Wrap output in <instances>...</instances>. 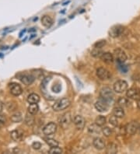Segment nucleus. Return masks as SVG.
Wrapping results in <instances>:
<instances>
[{
	"label": "nucleus",
	"mask_w": 140,
	"mask_h": 154,
	"mask_svg": "<svg viewBox=\"0 0 140 154\" xmlns=\"http://www.w3.org/2000/svg\"><path fill=\"white\" fill-rule=\"evenodd\" d=\"M70 104H71L70 100L68 98L64 97L54 102L52 106V108L54 111H61L68 108L70 106Z\"/></svg>",
	"instance_id": "nucleus-1"
},
{
	"label": "nucleus",
	"mask_w": 140,
	"mask_h": 154,
	"mask_svg": "<svg viewBox=\"0 0 140 154\" xmlns=\"http://www.w3.org/2000/svg\"><path fill=\"white\" fill-rule=\"evenodd\" d=\"M100 97H101V99L104 100L105 101L109 103V102L111 101L112 100H113L114 94H113V91H112L110 88H109V87H104V88L101 89V92H100Z\"/></svg>",
	"instance_id": "nucleus-2"
},
{
	"label": "nucleus",
	"mask_w": 140,
	"mask_h": 154,
	"mask_svg": "<svg viewBox=\"0 0 140 154\" xmlns=\"http://www.w3.org/2000/svg\"><path fill=\"white\" fill-rule=\"evenodd\" d=\"M140 128V125L136 121H132V122L128 123L127 125L125 126V130H126V134L129 135H132L135 134Z\"/></svg>",
	"instance_id": "nucleus-3"
},
{
	"label": "nucleus",
	"mask_w": 140,
	"mask_h": 154,
	"mask_svg": "<svg viewBox=\"0 0 140 154\" xmlns=\"http://www.w3.org/2000/svg\"><path fill=\"white\" fill-rule=\"evenodd\" d=\"M128 88V83L125 80H118L114 84V90L117 94H122L126 91Z\"/></svg>",
	"instance_id": "nucleus-4"
},
{
	"label": "nucleus",
	"mask_w": 140,
	"mask_h": 154,
	"mask_svg": "<svg viewBox=\"0 0 140 154\" xmlns=\"http://www.w3.org/2000/svg\"><path fill=\"white\" fill-rule=\"evenodd\" d=\"M57 131V125L54 122H50L43 128V133L45 135H51L55 133Z\"/></svg>",
	"instance_id": "nucleus-5"
},
{
	"label": "nucleus",
	"mask_w": 140,
	"mask_h": 154,
	"mask_svg": "<svg viewBox=\"0 0 140 154\" xmlns=\"http://www.w3.org/2000/svg\"><path fill=\"white\" fill-rule=\"evenodd\" d=\"M97 75L99 79H101V80H107V79H109L110 77H111L110 72L107 69H106L105 68L103 67L97 69Z\"/></svg>",
	"instance_id": "nucleus-6"
},
{
	"label": "nucleus",
	"mask_w": 140,
	"mask_h": 154,
	"mask_svg": "<svg viewBox=\"0 0 140 154\" xmlns=\"http://www.w3.org/2000/svg\"><path fill=\"white\" fill-rule=\"evenodd\" d=\"M9 91H10V94H11L13 96L18 97L23 93L22 87H21L20 85H19L18 83H12L9 84Z\"/></svg>",
	"instance_id": "nucleus-7"
},
{
	"label": "nucleus",
	"mask_w": 140,
	"mask_h": 154,
	"mask_svg": "<svg viewBox=\"0 0 140 154\" xmlns=\"http://www.w3.org/2000/svg\"><path fill=\"white\" fill-rule=\"evenodd\" d=\"M94 106H95L97 111H99V112H105V111H107V110L108 109V103L101 98L96 102Z\"/></svg>",
	"instance_id": "nucleus-8"
},
{
	"label": "nucleus",
	"mask_w": 140,
	"mask_h": 154,
	"mask_svg": "<svg viewBox=\"0 0 140 154\" xmlns=\"http://www.w3.org/2000/svg\"><path fill=\"white\" fill-rule=\"evenodd\" d=\"M72 121V117L70 113H65L63 115L61 116L59 119V124L62 126V128H65L70 124V122Z\"/></svg>",
	"instance_id": "nucleus-9"
},
{
	"label": "nucleus",
	"mask_w": 140,
	"mask_h": 154,
	"mask_svg": "<svg viewBox=\"0 0 140 154\" xmlns=\"http://www.w3.org/2000/svg\"><path fill=\"white\" fill-rule=\"evenodd\" d=\"M114 55H115L116 59L118 60L119 63H123L127 60L128 56L126 53L121 48H118L114 50Z\"/></svg>",
	"instance_id": "nucleus-10"
},
{
	"label": "nucleus",
	"mask_w": 140,
	"mask_h": 154,
	"mask_svg": "<svg viewBox=\"0 0 140 154\" xmlns=\"http://www.w3.org/2000/svg\"><path fill=\"white\" fill-rule=\"evenodd\" d=\"M85 119L81 115H76L73 119V123L78 130H82L85 127Z\"/></svg>",
	"instance_id": "nucleus-11"
},
{
	"label": "nucleus",
	"mask_w": 140,
	"mask_h": 154,
	"mask_svg": "<svg viewBox=\"0 0 140 154\" xmlns=\"http://www.w3.org/2000/svg\"><path fill=\"white\" fill-rule=\"evenodd\" d=\"M126 97L129 99H140V90L137 88H131L127 90Z\"/></svg>",
	"instance_id": "nucleus-12"
},
{
	"label": "nucleus",
	"mask_w": 140,
	"mask_h": 154,
	"mask_svg": "<svg viewBox=\"0 0 140 154\" xmlns=\"http://www.w3.org/2000/svg\"><path fill=\"white\" fill-rule=\"evenodd\" d=\"M124 31V27L122 26H113L111 29H110L109 34H110V37L112 38H118L119 36H121L122 34Z\"/></svg>",
	"instance_id": "nucleus-13"
},
{
	"label": "nucleus",
	"mask_w": 140,
	"mask_h": 154,
	"mask_svg": "<svg viewBox=\"0 0 140 154\" xmlns=\"http://www.w3.org/2000/svg\"><path fill=\"white\" fill-rule=\"evenodd\" d=\"M20 80L26 86H30L34 83V76L32 75H28V74H23L20 76Z\"/></svg>",
	"instance_id": "nucleus-14"
},
{
	"label": "nucleus",
	"mask_w": 140,
	"mask_h": 154,
	"mask_svg": "<svg viewBox=\"0 0 140 154\" xmlns=\"http://www.w3.org/2000/svg\"><path fill=\"white\" fill-rule=\"evenodd\" d=\"M93 146L95 147L97 149H98V150H102V149L105 148L104 141L100 137H97L93 139Z\"/></svg>",
	"instance_id": "nucleus-15"
},
{
	"label": "nucleus",
	"mask_w": 140,
	"mask_h": 154,
	"mask_svg": "<svg viewBox=\"0 0 140 154\" xmlns=\"http://www.w3.org/2000/svg\"><path fill=\"white\" fill-rule=\"evenodd\" d=\"M10 136H11L12 139L14 140V141L20 142L23 138V134L20 130H13V132L10 133Z\"/></svg>",
	"instance_id": "nucleus-16"
},
{
	"label": "nucleus",
	"mask_w": 140,
	"mask_h": 154,
	"mask_svg": "<svg viewBox=\"0 0 140 154\" xmlns=\"http://www.w3.org/2000/svg\"><path fill=\"white\" fill-rule=\"evenodd\" d=\"M113 115L116 116L118 119H122L125 117V111L123 110V107H115L113 109Z\"/></svg>",
	"instance_id": "nucleus-17"
},
{
	"label": "nucleus",
	"mask_w": 140,
	"mask_h": 154,
	"mask_svg": "<svg viewBox=\"0 0 140 154\" xmlns=\"http://www.w3.org/2000/svg\"><path fill=\"white\" fill-rule=\"evenodd\" d=\"M41 23L43 26H45V27H51L53 24V20L49 16H44L42 18H41Z\"/></svg>",
	"instance_id": "nucleus-18"
},
{
	"label": "nucleus",
	"mask_w": 140,
	"mask_h": 154,
	"mask_svg": "<svg viewBox=\"0 0 140 154\" xmlns=\"http://www.w3.org/2000/svg\"><path fill=\"white\" fill-rule=\"evenodd\" d=\"M101 60L107 63H110L114 61V56L110 52H104L101 57Z\"/></svg>",
	"instance_id": "nucleus-19"
},
{
	"label": "nucleus",
	"mask_w": 140,
	"mask_h": 154,
	"mask_svg": "<svg viewBox=\"0 0 140 154\" xmlns=\"http://www.w3.org/2000/svg\"><path fill=\"white\" fill-rule=\"evenodd\" d=\"M40 101V97L37 94H30L27 97V102L30 104L31 103H37Z\"/></svg>",
	"instance_id": "nucleus-20"
},
{
	"label": "nucleus",
	"mask_w": 140,
	"mask_h": 154,
	"mask_svg": "<svg viewBox=\"0 0 140 154\" xmlns=\"http://www.w3.org/2000/svg\"><path fill=\"white\" fill-rule=\"evenodd\" d=\"M106 152L108 154H114L118 152V146L114 143H109L107 147Z\"/></svg>",
	"instance_id": "nucleus-21"
},
{
	"label": "nucleus",
	"mask_w": 140,
	"mask_h": 154,
	"mask_svg": "<svg viewBox=\"0 0 140 154\" xmlns=\"http://www.w3.org/2000/svg\"><path fill=\"white\" fill-rule=\"evenodd\" d=\"M38 110H39V107L37 105V103H31L27 108L28 113L31 115H36L38 112Z\"/></svg>",
	"instance_id": "nucleus-22"
},
{
	"label": "nucleus",
	"mask_w": 140,
	"mask_h": 154,
	"mask_svg": "<svg viewBox=\"0 0 140 154\" xmlns=\"http://www.w3.org/2000/svg\"><path fill=\"white\" fill-rule=\"evenodd\" d=\"M10 119H11L12 122H15V123H17V122H20L21 121L23 120V116L22 114L19 111H17L14 114L11 115L10 117Z\"/></svg>",
	"instance_id": "nucleus-23"
},
{
	"label": "nucleus",
	"mask_w": 140,
	"mask_h": 154,
	"mask_svg": "<svg viewBox=\"0 0 140 154\" xmlns=\"http://www.w3.org/2000/svg\"><path fill=\"white\" fill-rule=\"evenodd\" d=\"M95 124L99 127H103L106 124V118L104 116H98L95 120Z\"/></svg>",
	"instance_id": "nucleus-24"
},
{
	"label": "nucleus",
	"mask_w": 140,
	"mask_h": 154,
	"mask_svg": "<svg viewBox=\"0 0 140 154\" xmlns=\"http://www.w3.org/2000/svg\"><path fill=\"white\" fill-rule=\"evenodd\" d=\"M129 100L127 98L125 97H120L118 100V106L121 107H128L129 105Z\"/></svg>",
	"instance_id": "nucleus-25"
},
{
	"label": "nucleus",
	"mask_w": 140,
	"mask_h": 154,
	"mask_svg": "<svg viewBox=\"0 0 140 154\" xmlns=\"http://www.w3.org/2000/svg\"><path fill=\"white\" fill-rule=\"evenodd\" d=\"M45 142L51 147L58 146V145H59V143L54 139H45Z\"/></svg>",
	"instance_id": "nucleus-26"
},
{
	"label": "nucleus",
	"mask_w": 140,
	"mask_h": 154,
	"mask_svg": "<svg viewBox=\"0 0 140 154\" xmlns=\"http://www.w3.org/2000/svg\"><path fill=\"white\" fill-rule=\"evenodd\" d=\"M103 51H101V48H94L91 51V55L95 58H101V55H103Z\"/></svg>",
	"instance_id": "nucleus-27"
},
{
	"label": "nucleus",
	"mask_w": 140,
	"mask_h": 154,
	"mask_svg": "<svg viewBox=\"0 0 140 154\" xmlns=\"http://www.w3.org/2000/svg\"><path fill=\"white\" fill-rule=\"evenodd\" d=\"M30 115H26L25 117V124L28 126H31L34 124V119L32 116H30Z\"/></svg>",
	"instance_id": "nucleus-28"
},
{
	"label": "nucleus",
	"mask_w": 140,
	"mask_h": 154,
	"mask_svg": "<svg viewBox=\"0 0 140 154\" xmlns=\"http://www.w3.org/2000/svg\"><path fill=\"white\" fill-rule=\"evenodd\" d=\"M48 152L51 154H59L62 152V149L58 146L51 147L48 150Z\"/></svg>",
	"instance_id": "nucleus-29"
},
{
	"label": "nucleus",
	"mask_w": 140,
	"mask_h": 154,
	"mask_svg": "<svg viewBox=\"0 0 140 154\" xmlns=\"http://www.w3.org/2000/svg\"><path fill=\"white\" fill-rule=\"evenodd\" d=\"M102 132L104 135H105L106 137H109L112 135V130L109 127H104L102 128Z\"/></svg>",
	"instance_id": "nucleus-30"
},
{
	"label": "nucleus",
	"mask_w": 140,
	"mask_h": 154,
	"mask_svg": "<svg viewBox=\"0 0 140 154\" xmlns=\"http://www.w3.org/2000/svg\"><path fill=\"white\" fill-rule=\"evenodd\" d=\"M105 45H106V41H104V40H101V41L96 42L93 46H94L95 48H102Z\"/></svg>",
	"instance_id": "nucleus-31"
},
{
	"label": "nucleus",
	"mask_w": 140,
	"mask_h": 154,
	"mask_svg": "<svg viewBox=\"0 0 140 154\" xmlns=\"http://www.w3.org/2000/svg\"><path fill=\"white\" fill-rule=\"evenodd\" d=\"M109 122H110V124H111L113 126H117L118 123V118L113 115V116H111L110 119H109Z\"/></svg>",
	"instance_id": "nucleus-32"
},
{
	"label": "nucleus",
	"mask_w": 140,
	"mask_h": 154,
	"mask_svg": "<svg viewBox=\"0 0 140 154\" xmlns=\"http://www.w3.org/2000/svg\"><path fill=\"white\" fill-rule=\"evenodd\" d=\"M32 147H33L34 149H36V150L40 149L41 147V143H39V142H34V143H32Z\"/></svg>",
	"instance_id": "nucleus-33"
},
{
	"label": "nucleus",
	"mask_w": 140,
	"mask_h": 154,
	"mask_svg": "<svg viewBox=\"0 0 140 154\" xmlns=\"http://www.w3.org/2000/svg\"><path fill=\"white\" fill-rule=\"evenodd\" d=\"M6 119L5 117L2 116V115H0V127H2L4 125L6 124Z\"/></svg>",
	"instance_id": "nucleus-34"
},
{
	"label": "nucleus",
	"mask_w": 140,
	"mask_h": 154,
	"mask_svg": "<svg viewBox=\"0 0 140 154\" xmlns=\"http://www.w3.org/2000/svg\"><path fill=\"white\" fill-rule=\"evenodd\" d=\"M2 109H3V104H2V102L0 101V113L2 112Z\"/></svg>",
	"instance_id": "nucleus-35"
},
{
	"label": "nucleus",
	"mask_w": 140,
	"mask_h": 154,
	"mask_svg": "<svg viewBox=\"0 0 140 154\" xmlns=\"http://www.w3.org/2000/svg\"><path fill=\"white\" fill-rule=\"evenodd\" d=\"M137 106H138V109H140V99L138 100V102H137Z\"/></svg>",
	"instance_id": "nucleus-36"
},
{
	"label": "nucleus",
	"mask_w": 140,
	"mask_h": 154,
	"mask_svg": "<svg viewBox=\"0 0 140 154\" xmlns=\"http://www.w3.org/2000/svg\"><path fill=\"white\" fill-rule=\"evenodd\" d=\"M139 129H140V128H139Z\"/></svg>",
	"instance_id": "nucleus-37"
}]
</instances>
